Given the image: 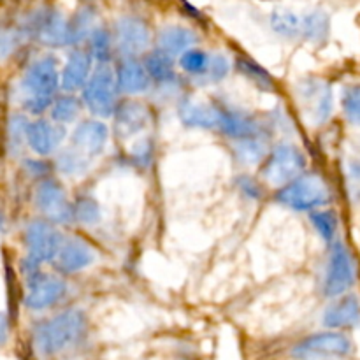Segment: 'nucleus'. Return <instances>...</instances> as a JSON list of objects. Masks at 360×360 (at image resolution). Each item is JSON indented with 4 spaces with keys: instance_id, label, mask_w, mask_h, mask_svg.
<instances>
[{
    "instance_id": "nucleus-1",
    "label": "nucleus",
    "mask_w": 360,
    "mask_h": 360,
    "mask_svg": "<svg viewBox=\"0 0 360 360\" xmlns=\"http://www.w3.org/2000/svg\"><path fill=\"white\" fill-rule=\"evenodd\" d=\"M60 86V74L56 60L53 56H42L32 62L21 79V90L25 97V108L30 112H42L51 108L55 91Z\"/></svg>"
},
{
    "instance_id": "nucleus-2",
    "label": "nucleus",
    "mask_w": 360,
    "mask_h": 360,
    "mask_svg": "<svg viewBox=\"0 0 360 360\" xmlns=\"http://www.w3.org/2000/svg\"><path fill=\"white\" fill-rule=\"evenodd\" d=\"M84 330V315L79 309H67L35 327L34 341L42 355H53L76 343Z\"/></svg>"
},
{
    "instance_id": "nucleus-3",
    "label": "nucleus",
    "mask_w": 360,
    "mask_h": 360,
    "mask_svg": "<svg viewBox=\"0 0 360 360\" xmlns=\"http://www.w3.org/2000/svg\"><path fill=\"white\" fill-rule=\"evenodd\" d=\"M276 200L295 211H316L333 200V192L326 179L319 174L299 176L288 185L281 186Z\"/></svg>"
},
{
    "instance_id": "nucleus-4",
    "label": "nucleus",
    "mask_w": 360,
    "mask_h": 360,
    "mask_svg": "<svg viewBox=\"0 0 360 360\" xmlns=\"http://www.w3.org/2000/svg\"><path fill=\"white\" fill-rule=\"evenodd\" d=\"M116 74L108 63H97L86 86L83 88V102L91 115L108 118L116 111Z\"/></svg>"
},
{
    "instance_id": "nucleus-5",
    "label": "nucleus",
    "mask_w": 360,
    "mask_h": 360,
    "mask_svg": "<svg viewBox=\"0 0 360 360\" xmlns=\"http://www.w3.org/2000/svg\"><path fill=\"white\" fill-rule=\"evenodd\" d=\"M304 169L306 158L302 151L290 143H280L267 155L262 176L269 185L285 186L302 176Z\"/></svg>"
},
{
    "instance_id": "nucleus-6",
    "label": "nucleus",
    "mask_w": 360,
    "mask_h": 360,
    "mask_svg": "<svg viewBox=\"0 0 360 360\" xmlns=\"http://www.w3.org/2000/svg\"><path fill=\"white\" fill-rule=\"evenodd\" d=\"M355 278H357V267H355L354 255L347 245L340 241L334 243L327 262L323 294L327 297H341L354 287Z\"/></svg>"
},
{
    "instance_id": "nucleus-7",
    "label": "nucleus",
    "mask_w": 360,
    "mask_h": 360,
    "mask_svg": "<svg viewBox=\"0 0 360 360\" xmlns=\"http://www.w3.org/2000/svg\"><path fill=\"white\" fill-rule=\"evenodd\" d=\"M67 28H69V20H65V16L55 7H41L30 14L25 25V30L32 37L51 48L69 44Z\"/></svg>"
},
{
    "instance_id": "nucleus-8",
    "label": "nucleus",
    "mask_w": 360,
    "mask_h": 360,
    "mask_svg": "<svg viewBox=\"0 0 360 360\" xmlns=\"http://www.w3.org/2000/svg\"><path fill=\"white\" fill-rule=\"evenodd\" d=\"M297 97L304 115L313 125H323L333 115V88L327 81L308 77L297 84Z\"/></svg>"
},
{
    "instance_id": "nucleus-9",
    "label": "nucleus",
    "mask_w": 360,
    "mask_h": 360,
    "mask_svg": "<svg viewBox=\"0 0 360 360\" xmlns=\"http://www.w3.org/2000/svg\"><path fill=\"white\" fill-rule=\"evenodd\" d=\"M65 239L62 238L55 224L46 220H35L28 224L25 231V245H27L28 259L35 264H44L56 260Z\"/></svg>"
},
{
    "instance_id": "nucleus-10",
    "label": "nucleus",
    "mask_w": 360,
    "mask_h": 360,
    "mask_svg": "<svg viewBox=\"0 0 360 360\" xmlns=\"http://www.w3.org/2000/svg\"><path fill=\"white\" fill-rule=\"evenodd\" d=\"M354 345L345 334L320 333L302 340L294 348L292 355L299 360H320V359H343L352 354Z\"/></svg>"
},
{
    "instance_id": "nucleus-11",
    "label": "nucleus",
    "mask_w": 360,
    "mask_h": 360,
    "mask_svg": "<svg viewBox=\"0 0 360 360\" xmlns=\"http://www.w3.org/2000/svg\"><path fill=\"white\" fill-rule=\"evenodd\" d=\"M35 204L51 224H69L74 217V206L56 179H42L39 183L35 188Z\"/></svg>"
},
{
    "instance_id": "nucleus-12",
    "label": "nucleus",
    "mask_w": 360,
    "mask_h": 360,
    "mask_svg": "<svg viewBox=\"0 0 360 360\" xmlns=\"http://www.w3.org/2000/svg\"><path fill=\"white\" fill-rule=\"evenodd\" d=\"M67 285L62 278L41 274L28 280V290L25 294V306L32 311H42L58 304L65 297Z\"/></svg>"
},
{
    "instance_id": "nucleus-13",
    "label": "nucleus",
    "mask_w": 360,
    "mask_h": 360,
    "mask_svg": "<svg viewBox=\"0 0 360 360\" xmlns=\"http://www.w3.org/2000/svg\"><path fill=\"white\" fill-rule=\"evenodd\" d=\"M115 42L125 56L146 51L151 42L150 27L137 16H123L115 25Z\"/></svg>"
},
{
    "instance_id": "nucleus-14",
    "label": "nucleus",
    "mask_w": 360,
    "mask_h": 360,
    "mask_svg": "<svg viewBox=\"0 0 360 360\" xmlns=\"http://www.w3.org/2000/svg\"><path fill=\"white\" fill-rule=\"evenodd\" d=\"M108 137L109 130L104 123L97 122V120H86V122L79 123L72 132V137H70L72 146L70 148L91 160L104 151Z\"/></svg>"
},
{
    "instance_id": "nucleus-15",
    "label": "nucleus",
    "mask_w": 360,
    "mask_h": 360,
    "mask_svg": "<svg viewBox=\"0 0 360 360\" xmlns=\"http://www.w3.org/2000/svg\"><path fill=\"white\" fill-rule=\"evenodd\" d=\"M115 74L118 91L127 95L144 94L151 86V83H153L144 63L137 62L134 56H125V58L120 60Z\"/></svg>"
},
{
    "instance_id": "nucleus-16",
    "label": "nucleus",
    "mask_w": 360,
    "mask_h": 360,
    "mask_svg": "<svg viewBox=\"0 0 360 360\" xmlns=\"http://www.w3.org/2000/svg\"><path fill=\"white\" fill-rule=\"evenodd\" d=\"M65 137V129L60 123H51L48 120H37L28 125L27 143L32 150L41 157L51 155L58 150Z\"/></svg>"
},
{
    "instance_id": "nucleus-17",
    "label": "nucleus",
    "mask_w": 360,
    "mask_h": 360,
    "mask_svg": "<svg viewBox=\"0 0 360 360\" xmlns=\"http://www.w3.org/2000/svg\"><path fill=\"white\" fill-rule=\"evenodd\" d=\"M218 111V125L225 136L232 137L236 141L250 139V137H257L260 132V127L255 120L246 112L239 111L234 108H225V105H217Z\"/></svg>"
},
{
    "instance_id": "nucleus-18",
    "label": "nucleus",
    "mask_w": 360,
    "mask_h": 360,
    "mask_svg": "<svg viewBox=\"0 0 360 360\" xmlns=\"http://www.w3.org/2000/svg\"><path fill=\"white\" fill-rule=\"evenodd\" d=\"M95 260V252L84 239L69 238L63 241L62 250L56 257V267L65 274L79 273L91 266Z\"/></svg>"
},
{
    "instance_id": "nucleus-19",
    "label": "nucleus",
    "mask_w": 360,
    "mask_h": 360,
    "mask_svg": "<svg viewBox=\"0 0 360 360\" xmlns=\"http://www.w3.org/2000/svg\"><path fill=\"white\" fill-rule=\"evenodd\" d=\"M91 55L88 51H81L76 49L69 55L65 65H63L62 74H60V86L65 91L72 94V91L81 90L86 86L88 79H90L91 72Z\"/></svg>"
},
{
    "instance_id": "nucleus-20",
    "label": "nucleus",
    "mask_w": 360,
    "mask_h": 360,
    "mask_svg": "<svg viewBox=\"0 0 360 360\" xmlns=\"http://www.w3.org/2000/svg\"><path fill=\"white\" fill-rule=\"evenodd\" d=\"M323 326L329 329H354L360 326V301L357 295H341L323 313Z\"/></svg>"
},
{
    "instance_id": "nucleus-21",
    "label": "nucleus",
    "mask_w": 360,
    "mask_h": 360,
    "mask_svg": "<svg viewBox=\"0 0 360 360\" xmlns=\"http://www.w3.org/2000/svg\"><path fill=\"white\" fill-rule=\"evenodd\" d=\"M148 109L136 101H127L120 104L115 111V130L122 139L132 137L146 129Z\"/></svg>"
},
{
    "instance_id": "nucleus-22",
    "label": "nucleus",
    "mask_w": 360,
    "mask_h": 360,
    "mask_svg": "<svg viewBox=\"0 0 360 360\" xmlns=\"http://www.w3.org/2000/svg\"><path fill=\"white\" fill-rule=\"evenodd\" d=\"M178 115L183 125L190 129H217L218 125L217 105H207L185 98L179 104Z\"/></svg>"
},
{
    "instance_id": "nucleus-23",
    "label": "nucleus",
    "mask_w": 360,
    "mask_h": 360,
    "mask_svg": "<svg viewBox=\"0 0 360 360\" xmlns=\"http://www.w3.org/2000/svg\"><path fill=\"white\" fill-rule=\"evenodd\" d=\"M195 41L197 35L193 30L179 27V25H171V27L162 28L158 34V49L174 58V56H181L183 53L192 49Z\"/></svg>"
},
{
    "instance_id": "nucleus-24",
    "label": "nucleus",
    "mask_w": 360,
    "mask_h": 360,
    "mask_svg": "<svg viewBox=\"0 0 360 360\" xmlns=\"http://www.w3.org/2000/svg\"><path fill=\"white\" fill-rule=\"evenodd\" d=\"M144 67H146L151 81H155V83L169 84L176 76L172 56H169L167 53L160 51V49H155L153 53H150V55L146 56V60H144Z\"/></svg>"
},
{
    "instance_id": "nucleus-25",
    "label": "nucleus",
    "mask_w": 360,
    "mask_h": 360,
    "mask_svg": "<svg viewBox=\"0 0 360 360\" xmlns=\"http://www.w3.org/2000/svg\"><path fill=\"white\" fill-rule=\"evenodd\" d=\"M330 20L323 11H313L302 18V35L311 42H323L329 37Z\"/></svg>"
},
{
    "instance_id": "nucleus-26",
    "label": "nucleus",
    "mask_w": 360,
    "mask_h": 360,
    "mask_svg": "<svg viewBox=\"0 0 360 360\" xmlns=\"http://www.w3.org/2000/svg\"><path fill=\"white\" fill-rule=\"evenodd\" d=\"M271 28L285 39H294L302 34V20L290 11H274L271 14Z\"/></svg>"
},
{
    "instance_id": "nucleus-27",
    "label": "nucleus",
    "mask_w": 360,
    "mask_h": 360,
    "mask_svg": "<svg viewBox=\"0 0 360 360\" xmlns=\"http://www.w3.org/2000/svg\"><path fill=\"white\" fill-rule=\"evenodd\" d=\"M236 65H238L239 72H241L243 76L248 77V79L252 81L255 86H259L260 90H264V91H273L274 90V79L271 77V74L267 72L264 67H260L257 62H253V60L241 56V58H238Z\"/></svg>"
},
{
    "instance_id": "nucleus-28",
    "label": "nucleus",
    "mask_w": 360,
    "mask_h": 360,
    "mask_svg": "<svg viewBox=\"0 0 360 360\" xmlns=\"http://www.w3.org/2000/svg\"><path fill=\"white\" fill-rule=\"evenodd\" d=\"M94 11L90 7H81L76 14L69 20V28H67V34H69V44H77V42L83 41L84 37L91 34V25H94Z\"/></svg>"
},
{
    "instance_id": "nucleus-29",
    "label": "nucleus",
    "mask_w": 360,
    "mask_h": 360,
    "mask_svg": "<svg viewBox=\"0 0 360 360\" xmlns=\"http://www.w3.org/2000/svg\"><path fill=\"white\" fill-rule=\"evenodd\" d=\"M49 109H51V118L55 120V123L63 125V123H72L77 118L81 111V102L72 94H67L55 98Z\"/></svg>"
},
{
    "instance_id": "nucleus-30",
    "label": "nucleus",
    "mask_w": 360,
    "mask_h": 360,
    "mask_svg": "<svg viewBox=\"0 0 360 360\" xmlns=\"http://www.w3.org/2000/svg\"><path fill=\"white\" fill-rule=\"evenodd\" d=\"M210 62H211V55H207V53L202 51V49H195V48L188 49V51H185L181 56H179V65H181V69L185 70V72L192 74V76L197 77V79H200V77L207 72Z\"/></svg>"
},
{
    "instance_id": "nucleus-31",
    "label": "nucleus",
    "mask_w": 360,
    "mask_h": 360,
    "mask_svg": "<svg viewBox=\"0 0 360 360\" xmlns=\"http://www.w3.org/2000/svg\"><path fill=\"white\" fill-rule=\"evenodd\" d=\"M311 224L320 238L326 243H333L338 234V217L334 211L316 210L311 213Z\"/></svg>"
},
{
    "instance_id": "nucleus-32",
    "label": "nucleus",
    "mask_w": 360,
    "mask_h": 360,
    "mask_svg": "<svg viewBox=\"0 0 360 360\" xmlns=\"http://www.w3.org/2000/svg\"><path fill=\"white\" fill-rule=\"evenodd\" d=\"M91 58H97L98 63H108L111 55V35L104 27H97L90 34V51Z\"/></svg>"
},
{
    "instance_id": "nucleus-33",
    "label": "nucleus",
    "mask_w": 360,
    "mask_h": 360,
    "mask_svg": "<svg viewBox=\"0 0 360 360\" xmlns=\"http://www.w3.org/2000/svg\"><path fill=\"white\" fill-rule=\"evenodd\" d=\"M236 155L245 164H257V162H260L266 157V148H264V143L260 141L259 136L250 137V139L238 141V144H236Z\"/></svg>"
},
{
    "instance_id": "nucleus-34",
    "label": "nucleus",
    "mask_w": 360,
    "mask_h": 360,
    "mask_svg": "<svg viewBox=\"0 0 360 360\" xmlns=\"http://www.w3.org/2000/svg\"><path fill=\"white\" fill-rule=\"evenodd\" d=\"M90 160L86 157H83L81 153H77L76 150L69 148V150L62 151L58 157V169L63 172V174H81L84 169L88 167Z\"/></svg>"
},
{
    "instance_id": "nucleus-35",
    "label": "nucleus",
    "mask_w": 360,
    "mask_h": 360,
    "mask_svg": "<svg viewBox=\"0 0 360 360\" xmlns=\"http://www.w3.org/2000/svg\"><path fill=\"white\" fill-rule=\"evenodd\" d=\"M341 102H343V111L348 122L354 123L355 127H360V84L348 86L343 91Z\"/></svg>"
},
{
    "instance_id": "nucleus-36",
    "label": "nucleus",
    "mask_w": 360,
    "mask_h": 360,
    "mask_svg": "<svg viewBox=\"0 0 360 360\" xmlns=\"http://www.w3.org/2000/svg\"><path fill=\"white\" fill-rule=\"evenodd\" d=\"M74 217L86 225L97 224L101 220V207H98L97 200L91 199V197H81L74 204Z\"/></svg>"
},
{
    "instance_id": "nucleus-37",
    "label": "nucleus",
    "mask_w": 360,
    "mask_h": 360,
    "mask_svg": "<svg viewBox=\"0 0 360 360\" xmlns=\"http://www.w3.org/2000/svg\"><path fill=\"white\" fill-rule=\"evenodd\" d=\"M347 192L352 202H360V158H352L345 169Z\"/></svg>"
},
{
    "instance_id": "nucleus-38",
    "label": "nucleus",
    "mask_w": 360,
    "mask_h": 360,
    "mask_svg": "<svg viewBox=\"0 0 360 360\" xmlns=\"http://www.w3.org/2000/svg\"><path fill=\"white\" fill-rule=\"evenodd\" d=\"M229 70H231V63L224 55H211L207 72L199 81H202V83H220L221 79L227 77Z\"/></svg>"
},
{
    "instance_id": "nucleus-39",
    "label": "nucleus",
    "mask_w": 360,
    "mask_h": 360,
    "mask_svg": "<svg viewBox=\"0 0 360 360\" xmlns=\"http://www.w3.org/2000/svg\"><path fill=\"white\" fill-rule=\"evenodd\" d=\"M18 42H20V32L9 27L0 28V58L9 56L16 49Z\"/></svg>"
},
{
    "instance_id": "nucleus-40",
    "label": "nucleus",
    "mask_w": 360,
    "mask_h": 360,
    "mask_svg": "<svg viewBox=\"0 0 360 360\" xmlns=\"http://www.w3.org/2000/svg\"><path fill=\"white\" fill-rule=\"evenodd\" d=\"M238 185H239V188H241V192L245 193L246 197H250V199H259L260 197V186L257 185L253 179L239 178Z\"/></svg>"
},
{
    "instance_id": "nucleus-41",
    "label": "nucleus",
    "mask_w": 360,
    "mask_h": 360,
    "mask_svg": "<svg viewBox=\"0 0 360 360\" xmlns=\"http://www.w3.org/2000/svg\"><path fill=\"white\" fill-rule=\"evenodd\" d=\"M9 340V319L6 313H0V345Z\"/></svg>"
}]
</instances>
